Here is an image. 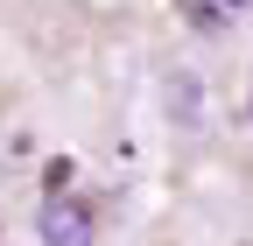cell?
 <instances>
[{"instance_id":"1","label":"cell","mask_w":253,"mask_h":246,"mask_svg":"<svg viewBox=\"0 0 253 246\" xmlns=\"http://www.w3.org/2000/svg\"><path fill=\"white\" fill-rule=\"evenodd\" d=\"M91 204L84 197H71V190H56V197H42V211H36V232H42V246H91Z\"/></svg>"},{"instance_id":"2","label":"cell","mask_w":253,"mask_h":246,"mask_svg":"<svg viewBox=\"0 0 253 246\" xmlns=\"http://www.w3.org/2000/svg\"><path fill=\"white\" fill-rule=\"evenodd\" d=\"M253 0H183V21L190 28H225L232 14H246Z\"/></svg>"}]
</instances>
